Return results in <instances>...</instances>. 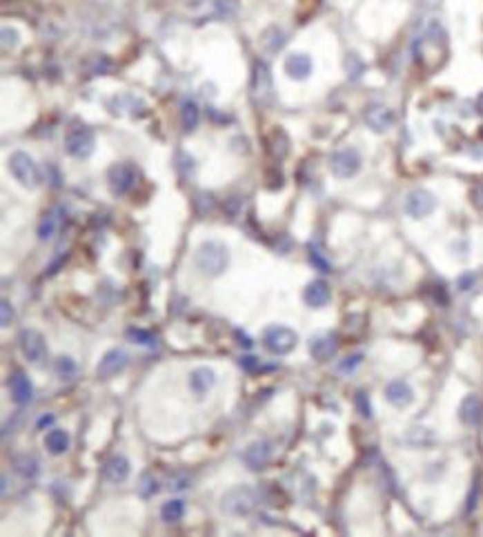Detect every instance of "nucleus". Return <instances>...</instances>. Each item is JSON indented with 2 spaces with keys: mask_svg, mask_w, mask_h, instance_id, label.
<instances>
[{
  "mask_svg": "<svg viewBox=\"0 0 483 537\" xmlns=\"http://www.w3.org/2000/svg\"><path fill=\"white\" fill-rule=\"evenodd\" d=\"M18 346H20V352L25 355V359L29 364H40L47 357L45 337L38 330H34V328H25V330H20Z\"/></svg>",
  "mask_w": 483,
  "mask_h": 537,
  "instance_id": "8",
  "label": "nucleus"
},
{
  "mask_svg": "<svg viewBox=\"0 0 483 537\" xmlns=\"http://www.w3.org/2000/svg\"><path fill=\"white\" fill-rule=\"evenodd\" d=\"M194 263L207 276H220L229 265V252L218 241H203L194 254Z\"/></svg>",
  "mask_w": 483,
  "mask_h": 537,
  "instance_id": "2",
  "label": "nucleus"
},
{
  "mask_svg": "<svg viewBox=\"0 0 483 537\" xmlns=\"http://www.w3.org/2000/svg\"><path fill=\"white\" fill-rule=\"evenodd\" d=\"M267 145H269V152L274 154L276 158H283L287 154V134L283 129H274L269 136H267Z\"/></svg>",
  "mask_w": 483,
  "mask_h": 537,
  "instance_id": "30",
  "label": "nucleus"
},
{
  "mask_svg": "<svg viewBox=\"0 0 483 537\" xmlns=\"http://www.w3.org/2000/svg\"><path fill=\"white\" fill-rule=\"evenodd\" d=\"M9 393H12V402L18 406H27L34 399V386L23 370H14L9 375Z\"/></svg>",
  "mask_w": 483,
  "mask_h": 537,
  "instance_id": "13",
  "label": "nucleus"
},
{
  "mask_svg": "<svg viewBox=\"0 0 483 537\" xmlns=\"http://www.w3.org/2000/svg\"><path fill=\"white\" fill-rule=\"evenodd\" d=\"M189 477L185 475V473H174V475H169V491H185V489H189Z\"/></svg>",
  "mask_w": 483,
  "mask_h": 537,
  "instance_id": "34",
  "label": "nucleus"
},
{
  "mask_svg": "<svg viewBox=\"0 0 483 537\" xmlns=\"http://www.w3.org/2000/svg\"><path fill=\"white\" fill-rule=\"evenodd\" d=\"M129 477V462L123 455H112L103 464V480L109 484H123Z\"/></svg>",
  "mask_w": 483,
  "mask_h": 537,
  "instance_id": "16",
  "label": "nucleus"
},
{
  "mask_svg": "<svg viewBox=\"0 0 483 537\" xmlns=\"http://www.w3.org/2000/svg\"><path fill=\"white\" fill-rule=\"evenodd\" d=\"M307 348H310L312 359H316V361H330L332 357L337 355L339 343H337V339H334L332 335H319V337H312Z\"/></svg>",
  "mask_w": 483,
  "mask_h": 537,
  "instance_id": "17",
  "label": "nucleus"
},
{
  "mask_svg": "<svg viewBox=\"0 0 483 537\" xmlns=\"http://www.w3.org/2000/svg\"><path fill=\"white\" fill-rule=\"evenodd\" d=\"M296 341H299V335L287 326H272L263 335V346L272 355H278V357L290 355L296 348Z\"/></svg>",
  "mask_w": 483,
  "mask_h": 537,
  "instance_id": "5",
  "label": "nucleus"
},
{
  "mask_svg": "<svg viewBox=\"0 0 483 537\" xmlns=\"http://www.w3.org/2000/svg\"><path fill=\"white\" fill-rule=\"evenodd\" d=\"M54 422V415H47V417H43V420L38 422V428H45V426H49Z\"/></svg>",
  "mask_w": 483,
  "mask_h": 537,
  "instance_id": "44",
  "label": "nucleus"
},
{
  "mask_svg": "<svg viewBox=\"0 0 483 537\" xmlns=\"http://www.w3.org/2000/svg\"><path fill=\"white\" fill-rule=\"evenodd\" d=\"M127 337L138 346H156V337L149 330H143V328H129Z\"/></svg>",
  "mask_w": 483,
  "mask_h": 537,
  "instance_id": "32",
  "label": "nucleus"
},
{
  "mask_svg": "<svg viewBox=\"0 0 483 537\" xmlns=\"http://www.w3.org/2000/svg\"><path fill=\"white\" fill-rule=\"evenodd\" d=\"M127 361H129V357L125 350L112 348V350H107L103 357H100V361L96 366V377L98 379H114L118 373H123L127 368Z\"/></svg>",
  "mask_w": 483,
  "mask_h": 537,
  "instance_id": "10",
  "label": "nucleus"
},
{
  "mask_svg": "<svg viewBox=\"0 0 483 537\" xmlns=\"http://www.w3.org/2000/svg\"><path fill=\"white\" fill-rule=\"evenodd\" d=\"M310 261H312V263H314V265L319 267V270H321V272H332V270H330V263L325 261V258H323V256H321V252H316V250H312V252H310Z\"/></svg>",
  "mask_w": 483,
  "mask_h": 537,
  "instance_id": "38",
  "label": "nucleus"
},
{
  "mask_svg": "<svg viewBox=\"0 0 483 537\" xmlns=\"http://www.w3.org/2000/svg\"><path fill=\"white\" fill-rule=\"evenodd\" d=\"M472 281H475V274H466V276H461V279H459V288H461V290H468Z\"/></svg>",
  "mask_w": 483,
  "mask_h": 537,
  "instance_id": "41",
  "label": "nucleus"
},
{
  "mask_svg": "<svg viewBox=\"0 0 483 537\" xmlns=\"http://www.w3.org/2000/svg\"><path fill=\"white\" fill-rule=\"evenodd\" d=\"M54 370H56V377L60 381H72V379H76V375H78V366H76V361L72 359V357H58L56 359V364H54Z\"/></svg>",
  "mask_w": 483,
  "mask_h": 537,
  "instance_id": "28",
  "label": "nucleus"
},
{
  "mask_svg": "<svg viewBox=\"0 0 483 537\" xmlns=\"http://www.w3.org/2000/svg\"><path fill=\"white\" fill-rule=\"evenodd\" d=\"M483 404L479 399V395H468L459 406V417L466 426H477L481 422Z\"/></svg>",
  "mask_w": 483,
  "mask_h": 537,
  "instance_id": "21",
  "label": "nucleus"
},
{
  "mask_svg": "<svg viewBox=\"0 0 483 537\" xmlns=\"http://www.w3.org/2000/svg\"><path fill=\"white\" fill-rule=\"evenodd\" d=\"M361 359H363V357H361V355H354V357H348V361H343V364H341V370H352V368H357L359 364H361Z\"/></svg>",
  "mask_w": 483,
  "mask_h": 537,
  "instance_id": "40",
  "label": "nucleus"
},
{
  "mask_svg": "<svg viewBox=\"0 0 483 537\" xmlns=\"http://www.w3.org/2000/svg\"><path fill=\"white\" fill-rule=\"evenodd\" d=\"M285 74L290 76V78H294V81H305V78H310V74H312V58L307 56V54H301V52H294V54H290L287 58H285Z\"/></svg>",
  "mask_w": 483,
  "mask_h": 537,
  "instance_id": "18",
  "label": "nucleus"
},
{
  "mask_svg": "<svg viewBox=\"0 0 483 537\" xmlns=\"http://www.w3.org/2000/svg\"><path fill=\"white\" fill-rule=\"evenodd\" d=\"M236 339H238V343L243 346V348H252V341H249V337L247 335H243L240 330H236Z\"/></svg>",
  "mask_w": 483,
  "mask_h": 537,
  "instance_id": "42",
  "label": "nucleus"
},
{
  "mask_svg": "<svg viewBox=\"0 0 483 537\" xmlns=\"http://www.w3.org/2000/svg\"><path fill=\"white\" fill-rule=\"evenodd\" d=\"M200 121V112L194 101H183L180 105V125H183L185 132H194Z\"/></svg>",
  "mask_w": 483,
  "mask_h": 537,
  "instance_id": "25",
  "label": "nucleus"
},
{
  "mask_svg": "<svg viewBox=\"0 0 483 537\" xmlns=\"http://www.w3.org/2000/svg\"><path fill=\"white\" fill-rule=\"evenodd\" d=\"M60 227V216H58V210H49L43 214V218H40L38 223V238L40 241H52V238L56 236Z\"/></svg>",
  "mask_w": 483,
  "mask_h": 537,
  "instance_id": "24",
  "label": "nucleus"
},
{
  "mask_svg": "<svg viewBox=\"0 0 483 537\" xmlns=\"http://www.w3.org/2000/svg\"><path fill=\"white\" fill-rule=\"evenodd\" d=\"M214 384H216V373L212 368L200 366L189 373V390H192L196 397H205L214 388Z\"/></svg>",
  "mask_w": 483,
  "mask_h": 537,
  "instance_id": "15",
  "label": "nucleus"
},
{
  "mask_svg": "<svg viewBox=\"0 0 483 537\" xmlns=\"http://www.w3.org/2000/svg\"><path fill=\"white\" fill-rule=\"evenodd\" d=\"M272 74L269 67L263 61H256L254 74H252V94L258 103H269L272 101Z\"/></svg>",
  "mask_w": 483,
  "mask_h": 537,
  "instance_id": "12",
  "label": "nucleus"
},
{
  "mask_svg": "<svg viewBox=\"0 0 483 537\" xmlns=\"http://www.w3.org/2000/svg\"><path fill=\"white\" fill-rule=\"evenodd\" d=\"M258 495L252 486H232L220 495V511L227 517H247L256 511Z\"/></svg>",
  "mask_w": 483,
  "mask_h": 537,
  "instance_id": "1",
  "label": "nucleus"
},
{
  "mask_svg": "<svg viewBox=\"0 0 483 537\" xmlns=\"http://www.w3.org/2000/svg\"><path fill=\"white\" fill-rule=\"evenodd\" d=\"M16 45H18V32H16V29L5 27L3 29V47L9 49V47H16Z\"/></svg>",
  "mask_w": 483,
  "mask_h": 537,
  "instance_id": "36",
  "label": "nucleus"
},
{
  "mask_svg": "<svg viewBox=\"0 0 483 537\" xmlns=\"http://www.w3.org/2000/svg\"><path fill=\"white\" fill-rule=\"evenodd\" d=\"M272 460V449L267 442H254L249 444L243 453V462L249 471H263Z\"/></svg>",
  "mask_w": 483,
  "mask_h": 537,
  "instance_id": "14",
  "label": "nucleus"
},
{
  "mask_svg": "<svg viewBox=\"0 0 483 537\" xmlns=\"http://www.w3.org/2000/svg\"><path fill=\"white\" fill-rule=\"evenodd\" d=\"M185 515V502L183 500H169L160 506V520L165 524H174L178 520H183Z\"/></svg>",
  "mask_w": 483,
  "mask_h": 537,
  "instance_id": "26",
  "label": "nucleus"
},
{
  "mask_svg": "<svg viewBox=\"0 0 483 537\" xmlns=\"http://www.w3.org/2000/svg\"><path fill=\"white\" fill-rule=\"evenodd\" d=\"M9 172H12V176L23 187H27V190H36L40 185L38 165L34 163V158L23 150H16V152H12V156H9Z\"/></svg>",
  "mask_w": 483,
  "mask_h": 537,
  "instance_id": "3",
  "label": "nucleus"
},
{
  "mask_svg": "<svg viewBox=\"0 0 483 537\" xmlns=\"http://www.w3.org/2000/svg\"><path fill=\"white\" fill-rule=\"evenodd\" d=\"M45 449L52 455H63L69 451V435L63 428H52L45 435Z\"/></svg>",
  "mask_w": 483,
  "mask_h": 537,
  "instance_id": "23",
  "label": "nucleus"
},
{
  "mask_svg": "<svg viewBox=\"0 0 483 537\" xmlns=\"http://www.w3.org/2000/svg\"><path fill=\"white\" fill-rule=\"evenodd\" d=\"M363 121H366V125L372 129V132L386 134L388 129L395 125L397 116H395V112H392V109L386 107V105H370L366 112H363Z\"/></svg>",
  "mask_w": 483,
  "mask_h": 537,
  "instance_id": "11",
  "label": "nucleus"
},
{
  "mask_svg": "<svg viewBox=\"0 0 483 537\" xmlns=\"http://www.w3.org/2000/svg\"><path fill=\"white\" fill-rule=\"evenodd\" d=\"M207 0H183V5L189 7V9H198L200 5H205Z\"/></svg>",
  "mask_w": 483,
  "mask_h": 537,
  "instance_id": "43",
  "label": "nucleus"
},
{
  "mask_svg": "<svg viewBox=\"0 0 483 537\" xmlns=\"http://www.w3.org/2000/svg\"><path fill=\"white\" fill-rule=\"evenodd\" d=\"M156 491H158V482L154 480V477L149 475V473L140 475V482H138V493H140V497H152Z\"/></svg>",
  "mask_w": 483,
  "mask_h": 537,
  "instance_id": "33",
  "label": "nucleus"
},
{
  "mask_svg": "<svg viewBox=\"0 0 483 537\" xmlns=\"http://www.w3.org/2000/svg\"><path fill=\"white\" fill-rule=\"evenodd\" d=\"M83 67H85V72H89L92 76H96V74H103V72H107L109 69V61L105 56H98V54H94V56H89L87 61L83 63Z\"/></svg>",
  "mask_w": 483,
  "mask_h": 537,
  "instance_id": "31",
  "label": "nucleus"
},
{
  "mask_svg": "<svg viewBox=\"0 0 483 537\" xmlns=\"http://www.w3.org/2000/svg\"><path fill=\"white\" fill-rule=\"evenodd\" d=\"M261 43H263V47L267 49V52L274 54V52H278V49L285 45V32H283V29H278L276 25H272V27H267L265 32H263Z\"/></svg>",
  "mask_w": 483,
  "mask_h": 537,
  "instance_id": "27",
  "label": "nucleus"
},
{
  "mask_svg": "<svg viewBox=\"0 0 483 537\" xmlns=\"http://www.w3.org/2000/svg\"><path fill=\"white\" fill-rule=\"evenodd\" d=\"M404 440H406L410 446H415V449H424V446L435 444L437 437H435V433H432L430 428H410V431L406 433Z\"/></svg>",
  "mask_w": 483,
  "mask_h": 537,
  "instance_id": "29",
  "label": "nucleus"
},
{
  "mask_svg": "<svg viewBox=\"0 0 483 537\" xmlns=\"http://www.w3.org/2000/svg\"><path fill=\"white\" fill-rule=\"evenodd\" d=\"M240 368H243V370H247V373H254L256 370V368H258V361H256V357H240Z\"/></svg>",
  "mask_w": 483,
  "mask_h": 537,
  "instance_id": "39",
  "label": "nucleus"
},
{
  "mask_svg": "<svg viewBox=\"0 0 483 537\" xmlns=\"http://www.w3.org/2000/svg\"><path fill=\"white\" fill-rule=\"evenodd\" d=\"M435 210H437V198L432 192L424 190V187H417V190H412L406 196V212L408 216L417 218V221L430 216Z\"/></svg>",
  "mask_w": 483,
  "mask_h": 537,
  "instance_id": "9",
  "label": "nucleus"
},
{
  "mask_svg": "<svg viewBox=\"0 0 483 537\" xmlns=\"http://www.w3.org/2000/svg\"><path fill=\"white\" fill-rule=\"evenodd\" d=\"M330 299H332V290H330L328 281H323V279L310 281L307 288L303 290V301L310 308H323L330 303Z\"/></svg>",
  "mask_w": 483,
  "mask_h": 537,
  "instance_id": "20",
  "label": "nucleus"
},
{
  "mask_svg": "<svg viewBox=\"0 0 483 537\" xmlns=\"http://www.w3.org/2000/svg\"><path fill=\"white\" fill-rule=\"evenodd\" d=\"M0 308H3V328H7L9 323L14 321L16 312H14L12 303H9V299H3V303H0Z\"/></svg>",
  "mask_w": 483,
  "mask_h": 537,
  "instance_id": "37",
  "label": "nucleus"
},
{
  "mask_svg": "<svg viewBox=\"0 0 483 537\" xmlns=\"http://www.w3.org/2000/svg\"><path fill=\"white\" fill-rule=\"evenodd\" d=\"M386 399L397 408H406L415 402V390L404 379H395L386 386Z\"/></svg>",
  "mask_w": 483,
  "mask_h": 537,
  "instance_id": "19",
  "label": "nucleus"
},
{
  "mask_svg": "<svg viewBox=\"0 0 483 537\" xmlns=\"http://www.w3.org/2000/svg\"><path fill=\"white\" fill-rule=\"evenodd\" d=\"M354 402H357V408H359V413L366 417V420H370L372 417V408H370V402H368V395L366 393H357V397H354Z\"/></svg>",
  "mask_w": 483,
  "mask_h": 537,
  "instance_id": "35",
  "label": "nucleus"
},
{
  "mask_svg": "<svg viewBox=\"0 0 483 537\" xmlns=\"http://www.w3.org/2000/svg\"><path fill=\"white\" fill-rule=\"evenodd\" d=\"M136 176H138V172H136V167L132 163H116V165L109 167L107 187H109V192H112V196H116V198L125 196L134 187Z\"/></svg>",
  "mask_w": 483,
  "mask_h": 537,
  "instance_id": "6",
  "label": "nucleus"
},
{
  "mask_svg": "<svg viewBox=\"0 0 483 537\" xmlns=\"http://www.w3.org/2000/svg\"><path fill=\"white\" fill-rule=\"evenodd\" d=\"M94 147H96V134H94V129H89L85 125L72 127L65 134V152L69 156L85 161V158L94 154Z\"/></svg>",
  "mask_w": 483,
  "mask_h": 537,
  "instance_id": "4",
  "label": "nucleus"
},
{
  "mask_svg": "<svg viewBox=\"0 0 483 537\" xmlns=\"http://www.w3.org/2000/svg\"><path fill=\"white\" fill-rule=\"evenodd\" d=\"M12 464H14V471L23 477V480H34L38 475V460L29 453L12 457Z\"/></svg>",
  "mask_w": 483,
  "mask_h": 537,
  "instance_id": "22",
  "label": "nucleus"
},
{
  "mask_svg": "<svg viewBox=\"0 0 483 537\" xmlns=\"http://www.w3.org/2000/svg\"><path fill=\"white\" fill-rule=\"evenodd\" d=\"M361 170V154L354 147H343L330 156V172L337 178H352Z\"/></svg>",
  "mask_w": 483,
  "mask_h": 537,
  "instance_id": "7",
  "label": "nucleus"
}]
</instances>
